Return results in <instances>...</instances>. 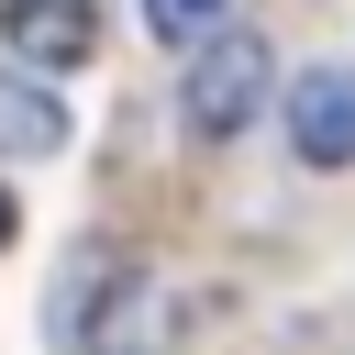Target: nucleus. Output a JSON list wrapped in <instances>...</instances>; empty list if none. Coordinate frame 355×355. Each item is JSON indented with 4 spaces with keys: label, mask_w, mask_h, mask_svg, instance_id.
Returning a JSON list of instances; mask_svg holds the SVG:
<instances>
[{
    "label": "nucleus",
    "mask_w": 355,
    "mask_h": 355,
    "mask_svg": "<svg viewBox=\"0 0 355 355\" xmlns=\"http://www.w3.org/2000/svg\"><path fill=\"white\" fill-rule=\"evenodd\" d=\"M255 100H266V44L255 33H211V55L189 67V133H244L255 122Z\"/></svg>",
    "instance_id": "obj_1"
},
{
    "label": "nucleus",
    "mask_w": 355,
    "mask_h": 355,
    "mask_svg": "<svg viewBox=\"0 0 355 355\" xmlns=\"http://www.w3.org/2000/svg\"><path fill=\"white\" fill-rule=\"evenodd\" d=\"M288 144L311 166H355V67H311L288 89Z\"/></svg>",
    "instance_id": "obj_2"
},
{
    "label": "nucleus",
    "mask_w": 355,
    "mask_h": 355,
    "mask_svg": "<svg viewBox=\"0 0 355 355\" xmlns=\"http://www.w3.org/2000/svg\"><path fill=\"white\" fill-rule=\"evenodd\" d=\"M0 22H11V55H33V67H78V55L100 44L89 0H11Z\"/></svg>",
    "instance_id": "obj_3"
},
{
    "label": "nucleus",
    "mask_w": 355,
    "mask_h": 355,
    "mask_svg": "<svg viewBox=\"0 0 355 355\" xmlns=\"http://www.w3.org/2000/svg\"><path fill=\"white\" fill-rule=\"evenodd\" d=\"M0 144H22V155H44V144H67V111L33 89V78H11L0 67Z\"/></svg>",
    "instance_id": "obj_4"
},
{
    "label": "nucleus",
    "mask_w": 355,
    "mask_h": 355,
    "mask_svg": "<svg viewBox=\"0 0 355 355\" xmlns=\"http://www.w3.org/2000/svg\"><path fill=\"white\" fill-rule=\"evenodd\" d=\"M222 11H233V0H144V22H155L166 44H211V33H222Z\"/></svg>",
    "instance_id": "obj_5"
},
{
    "label": "nucleus",
    "mask_w": 355,
    "mask_h": 355,
    "mask_svg": "<svg viewBox=\"0 0 355 355\" xmlns=\"http://www.w3.org/2000/svg\"><path fill=\"white\" fill-rule=\"evenodd\" d=\"M0 244H11V200H0Z\"/></svg>",
    "instance_id": "obj_6"
}]
</instances>
